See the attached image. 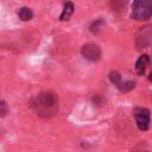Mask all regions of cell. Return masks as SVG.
<instances>
[{"instance_id":"13","label":"cell","mask_w":152,"mask_h":152,"mask_svg":"<svg viewBox=\"0 0 152 152\" xmlns=\"http://www.w3.org/2000/svg\"><path fill=\"white\" fill-rule=\"evenodd\" d=\"M102 99L99 96V95H96L95 97H94V103L95 104H97V106H101V103H102V101H101Z\"/></svg>"},{"instance_id":"14","label":"cell","mask_w":152,"mask_h":152,"mask_svg":"<svg viewBox=\"0 0 152 152\" xmlns=\"http://www.w3.org/2000/svg\"><path fill=\"white\" fill-rule=\"evenodd\" d=\"M131 152H150V151H147V150H144V148H140V146H138V147L133 148Z\"/></svg>"},{"instance_id":"3","label":"cell","mask_w":152,"mask_h":152,"mask_svg":"<svg viewBox=\"0 0 152 152\" xmlns=\"http://www.w3.org/2000/svg\"><path fill=\"white\" fill-rule=\"evenodd\" d=\"M134 118H135V122L137 126L140 131H147L150 127V119H151V113L147 108H134L133 110Z\"/></svg>"},{"instance_id":"9","label":"cell","mask_w":152,"mask_h":152,"mask_svg":"<svg viewBox=\"0 0 152 152\" xmlns=\"http://www.w3.org/2000/svg\"><path fill=\"white\" fill-rule=\"evenodd\" d=\"M116 87H118L119 91H121V93H128V91H131L132 89H134L135 82H134V81H125V82L121 81Z\"/></svg>"},{"instance_id":"10","label":"cell","mask_w":152,"mask_h":152,"mask_svg":"<svg viewBox=\"0 0 152 152\" xmlns=\"http://www.w3.org/2000/svg\"><path fill=\"white\" fill-rule=\"evenodd\" d=\"M108 77H109V81H110L113 84H115V86H118V84L121 82V75H120V72L116 71V70L110 71Z\"/></svg>"},{"instance_id":"7","label":"cell","mask_w":152,"mask_h":152,"mask_svg":"<svg viewBox=\"0 0 152 152\" xmlns=\"http://www.w3.org/2000/svg\"><path fill=\"white\" fill-rule=\"evenodd\" d=\"M18 17L23 21H28L33 18V12L28 7H21L18 10Z\"/></svg>"},{"instance_id":"5","label":"cell","mask_w":152,"mask_h":152,"mask_svg":"<svg viewBox=\"0 0 152 152\" xmlns=\"http://www.w3.org/2000/svg\"><path fill=\"white\" fill-rule=\"evenodd\" d=\"M148 64H150V57H148V55H141L138 58L137 63H135V71H137V74L139 76H142L145 74V70H146V68H147Z\"/></svg>"},{"instance_id":"15","label":"cell","mask_w":152,"mask_h":152,"mask_svg":"<svg viewBox=\"0 0 152 152\" xmlns=\"http://www.w3.org/2000/svg\"><path fill=\"white\" fill-rule=\"evenodd\" d=\"M148 81H152V71H151L150 75H148Z\"/></svg>"},{"instance_id":"4","label":"cell","mask_w":152,"mask_h":152,"mask_svg":"<svg viewBox=\"0 0 152 152\" xmlns=\"http://www.w3.org/2000/svg\"><path fill=\"white\" fill-rule=\"evenodd\" d=\"M81 53L82 56L89 61V62H97L101 58V49L99 45L93 44V43H87L81 48Z\"/></svg>"},{"instance_id":"8","label":"cell","mask_w":152,"mask_h":152,"mask_svg":"<svg viewBox=\"0 0 152 152\" xmlns=\"http://www.w3.org/2000/svg\"><path fill=\"white\" fill-rule=\"evenodd\" d=\"M104 25H106V21H104L102 18H99V19L94 20V21L90 24L89 31H90L91 33H94V34H97V33L104 27Z\"/></svg>"},{"instance_id":"1","label":"cell","mask_w":152,"mask_h":152,"mask_svg":"<svg viewBox=\"0 0 152 152\" xmlns=\"http://www.w3.org/2000/svg\"><path fill=\"white\" fill-rule=\"evenodd\" d=\"M28 106L37 116L42 119H50L58 112V96L53 91H43L34 96L30 101Z\"/></svg>"},{"instance_id":"2","label":"cell","mask_w":152,"mask_h":152,"mask_svg":"<svg viewBox=\"0 0 152 152\" xmlns=\"http://www.w3.org/2000/svg\"><path fill=\"white\" fill-rule=\"evenodd\" d=\"M131 18L137 21H145L152 18V0H133Z\"/></svg>"},{"instance_id":"6","label":"cell","mask_w":152,"mask_h":152,"mask_svg":"<svg viewBox=\"0 0 152 152\" xmlns=\"http://www.w3.org/2000/svg\"><path fill=\"white\" fill-rule=\"evenodd\" d=\"M74 11H75L74 4H72L71 1H65L64 5H63V11H62V13H61V15H59V20H61V21H66V20H69L70 17L72 15Z\"/></svg>"},{"instance_id":"11","label":"cell","mask_w":152,"mask_h":152,"mask_svg":"<svg viewBox=\"0 0 152 152\" xmlns=\"http://www.w3.org/2000/svg\"><path fill=\"white\" fill-rule=\"evenodd\" d=\"M110 7L113 11H121L125 8L124 0H110Z\"/></svg>"},{"instance_id":"12","label":"cell","mask_w":152,"mask_h":152,"mask_svg":"<svg viewBox=\"0 0 152 152\" xmlns=\"http://www.w3.org/2000/svg\"><path fill=\"white\" fill-rule=\"evenodd\" d=\"M8 110H10V108H8L7 102L4 100H0V118L6 116L8 114Z\"/></svg>"}]
</instances>
